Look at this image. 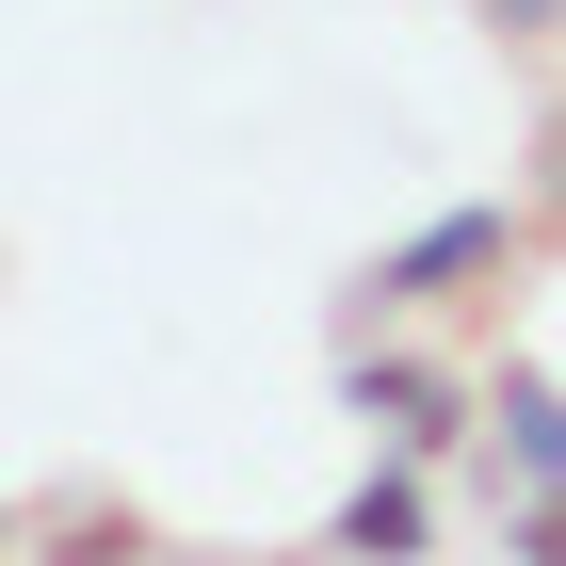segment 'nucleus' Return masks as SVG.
<instances>
[{"mask_svg":"<svg viewBox=\"0 0 566 566\" xmlns=\"http://www.w3.org/2000/svg\"><path fill=\"white\" fill-rule=\"evenodd\" d=\"M518 260H534V211H502V195H470V211L405 227L389 260L356 275V307H373V324H421V307H470V292H502Z\"/></svg>","mask_w":566,"mask_h":566,"instance_id":"nucleus-1","label":"nucleus"},{"mask_svg":"<svg viewBox=\"0 0 566 566\" xmlns=\"http://www.w3.org/2000/svg\"><path fill=\"white\" fill-rule=\"evenodd\" d=\"M340 405L389 437L405 470H437V453L470 437V373H437V356H340Z\"/></svg>","mask_w":566,"mask_h":566,"instance_id":"nucleus-2","label":"nucleus"},{"mask_svg":"<svg viewBox=\"0 0 566 566\" xmlns=\"http://www.w3.org/2000/svg\"><path fill=\"white\" fill-rule=\"evenodd\" d=\"M324 551H340V566H437V485L405 470V453H373L356 502L324 518Z\"/></svg>","mask_w":566,"mask_h":566,"instance_id":"nucleus-3","label":"nucleus"},{"mask_svg":"<svg viewBox=\"0 0 566 566\" xmlns=\"http://www.w3.org/2000/svg\"><path fill=\"white\" fill-rule=\"evenodd\" d=\"M470 421L502 437V470H518V485H566V389H551V373L502 356V389H470Z\"/></svg>","mask_w":566,"mask_h":566,"instance_id":"nucleus-4","label":"nucleus"},{"mask_svg":"<svg viewBox=\"0 0 566 566\" xmlns=\"http://www.w3.org/2000/svg\"><path fill=\"white\" fill-rule=\"evenodd\" d=\"M502 566H566V485H502Z\"/></svg>","mask_w":566,"mask_h":566,"instance_id":"nucleus-5","label":"nucleus"},{"mask_svg":"<svg viewBox=\"0 0 566 566\" xmlns=\"http://www.w3.org/2000/svg\"><path fill=\"white\" fill-rule=\"evenodd\" d=\"M146 551V518H130V502H82V518H65V551H49V566H130Z\"/></svg>","mask_w":566,"mask_h":566,"instance_id":"nucleus-6","label":"nucleus"},{"mask_svg":"<svg viewBox=\"0 0 566 566\" xmlns=\"http://www.w3.org/2000/svg\"><path fill=\"white\" fill-rule=\"evenodd\" d=\"M485 33H518V49H534V33H566V0H485Z\"/></svg>","mask_w":566,"mask_h":566,"instance_id":"nucleus-7","label":"nucleus"},{"mask_svg":"<svg viewBox=\"0 0 566 566\" xmlns=\"http://www.w3.org/2000/svg\"><path fill=\"white\" fill-rule=\"evenodd\" d=\"M534 163H551V178H534V227H566V114H551V146H534Z\"/></svg>","mask_w":566,"mask_h":566,"instance_id":"nucleus-8","label":"nucleus"},{"mask_svg":"<svg viewBox=\"0 0 566 566\" xmlns=\"http://www.w3.org/2000/svg\"><path fill=\"white\" fill-rule=\"evenodd\" d=\"M17 551H33V518H17V502H0V566H17Z\"/></svg>","mask_w":566,"mask_h":566,"instance_id":"nucleus-9","label":"nucleus"}]
</instances>
